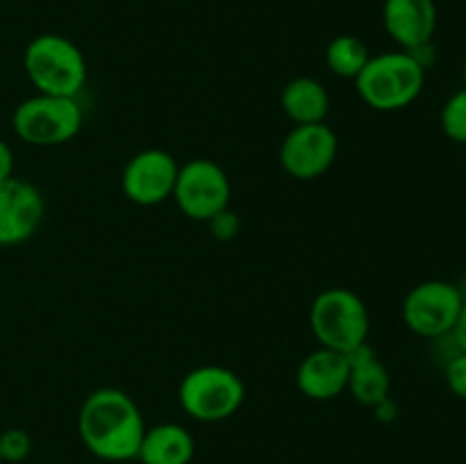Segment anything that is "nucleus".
I'll use <instances>...</instances> for the list:
<instances>
[{"mask_svg":"<svg viewBox=\"0 0 466 464\" xmlns=\"http://www.w3.org/2000/svg\"><path fill=\"white\" fill-rule=\"evenodd\" d=\"M435 0H385L382 3V25L390 39L400 45V50L423 48L432 44L437 30Z\"/></svg>","mask_w":466,"mask_h":464,"instance_id":"12","label":"nucleus"},{"mask_svg":"<svg viewBox=\"0 0 466 464\" xmlns=\"http://www.w3.org/2000/svg\"><path fill=\"white\" fill-rule=\"evenodd\" d=\"M369 48L360 36L339 35L328 44L326 64L332 76L344 77V80H355L362 73L369 62Z\"/></svg>","mask_w":466,"mask_h":464,"instance_id":"17","label":"nucleus"},{"mask_svg":"<svg viewBox=\"0 0 466 464\" xmlns=\"http://www.w3.org/2000/svg\"><path fill=\"white\" fill-rule=\"evenodd\" d=\"M360 98L376 112H399L410 107L426 86V66L408 50H390L369 57L355 77Z\"/></svg>","mask_w":466,"mask_h":464,"instance_id":"2","label":"nucleus"},{"mask_svg":"<svg viewBox=\"0 0 466 464\" xmlns=\"http://www.w3.org/2000/svg\"><path fill=\"white\" fill-rule=\"evenodd\" d=\"M462 305L464 296L460 285L449 280H423L405 296L403 321L414 335L441 339L451 335Z\"/></svg>","mask_w":466,"mask_h":464,"instance_id":"8","label":"nucleus"},{"mask_svg":"<svg viewBox=\"0 0 466 464\" xmlns=\"http://www.w3.org/2000/svg\"><path fill=\"white\" fill-rule=\"evenodd\" d=\"M349 359L350 371L346 391H350V396L367 408H378L380 403H385L390 398L391 378L376 350L364 344L358 350H353Z\"/></svg>","mask_w":466,"mask_h":464,"instance_id":"14","label":"nucleus"},{"mask_svg":"<svg viewBox=\"0 0 466 464\" xmlns=\"http://www.w3.org/2000/svg\"><path fill=\"white\" fill-rule=\"evenodd\" d=\"M208 226H209V230H212L214 239H218V241L235 239V237L239 235V230H241L239 217H237V214L232 212L230 207L223 209V212L217 214L214 218H209Z\"/></svg>","mask_w":466,"mask_h":464,"instance_id":"21","label":"nucleus"},{"mask_svg":"<svg viewBox=\"0 0 466 464\" xmlns=\"http://www.w3.org/2000/svg\"><path fill=\"white\" fill-rule=\"evenodd\" d=\"M309 328L319 346L350 355L369 344L371 317L362 296L346 287H330L312 300Z\"/></svg>","mask_w":466,"mask_h":464,"instance_id":"4","label":"nucleus"},{"mask_svg":"<svg viewBox=\"0 0 466 464\" xmlns=\"http://www.w3.org/2000/svg\"><path fill=\"white\" fill-rule=\"evenodd\" d=\"M177 159L164 148H144L127 159L121 173V189L130 203L153 207L173 196Z\"/></svg>","mask_w":466,"mask_h":464,"instance_id":"10","label":"nucleus"},{"mask_svg":"<svg viewBox=\"0 0 466 464\" xmlns=\"http://www.w3.org/2000/svg\"><path fill=\"white\" fill-rule=\"evenodd\" d=\"M146 421L130 394L116 387L91 391L77 412V435L82 444L105 462L137 459Z\"/></svg>","mask_w":466,"mask_h":464,"instance_id":"1","label":"nucleus"},{"mask_svg":"<svg viewBox=\"0 0 466 464\" xmlns=\"http://www.w3.org/2000/svg\"><path fill=\"white\" fill-rule=\"evenodd\" d=\"M46 200L39 187L23 177L0 182V246H18L32 239L44 223Z\"/></svg>","mask_w":466,"mask_h":464,"instance_id":"11","label":"nucleus"},{"mask_svg":"<svg viewBox=\"0 0 466 464\" xmlns=\"http://www.w3.org/2000/svg\"><path fill=\"white\" fill-rule=\"evenodd\" d=\"M280 107L294 126L323 123L330 114V94L317 77L300 76L282 86Z\"/></svg>","mask_w":466,"mask_h":464,"instance_id":"16","label":"nucleus"},{"mask_svg":"<svg viewBox=\"0 0 466 464\" xmlns=\"http://www.w3.org/2000/svg\"><path fill=\"white\" fill-rule=\"evenodd\" d=\"M196 455L194 435L173 421L146 428L137 459L141 464H189Z\"/></svg>","mask_w":466,"mask_h":464,"instance_id":"15","label":"nucleus"},{"mask_svg":"<svg viewBox=\"0 0 466 464\" xmlns=\"http://www.w3.org/2000/svg\"><path fill=\"white\" fill-rule=\"evenodd\" d=\"M349 355L319 346L300 359L296 368V387L312 400H332L349 387Z\"/></svg>","mask_w":466,"mask_h":464,"instance_id":"13","label":"nucleus"},{"mask_svg":"<svg viewBox=\"0 0 466 464\" xmlns=\"http://www.w3.org/2000/svg\"><path fill=\"white\" fill-rule=\"evenodd\" d=\"M32 453V437L23 428H9L0 432V459L3 462H23Z\"/></svg>","mask_w":466,"mask_h":464,"instance_id":"19","label":"nucleus"},{"mask_svg":"<svg viewBox=\"0 0 466 464\" xmlns=\"http://www.w3.org/2000/svg\"><path fill=\"white\" fill-rule=\"evenodd\" d=\"M246 385L232 368L203 364L191 368L177 385V400L187 417L200 423H218L239 412Z\"/></svg>","mask_w":466,"mask_h":464,"instance_id":"5","label":"nucleus"},{"mask_svg":"<svg viewBox=\"0 0 466 464\" xmlns=\"http://www.w3.org/2000/svg\"><path fill=\"white\" fill-rule=\"evenodd\" d=\"M14 176V150L5 139H0V182Z\"/></svg>","mask_w":466,"mask_h":464,"instance_id":"23","label":"nucleus"},{"mask_svg":"<svg viewBox=\"0 0 466 464\" xmlns=\"http://www.w3.org/2000/svg\"><path fill=\"white\" fill-rule=\"evenodd\" d=\"M462 77H464V86H466V57H464V71H462Z\"/></svg>","mask_w":466,"mask_h":464,"instance_id":"24","label":"nucleus"},{"mask_svg":"<svg viewBox=\"0 0 466 464\" xmlns=\"http://www.w3.org/2000/svg\"><path fill=\"white\" fill-rule=\"evenodd\" d=\"M337 155H339V136L326 121L294 126L278 150L282 171L303 182L317 180L330 171Z\"/></svg>","mask_w":466,"mask_h":464,"instance_id":"9","label":"nucleus"},{"mask_svg":"<svg viewBox=\"0 0 466 464\" xmlns=\"http://www.w3.org/2000/svg\"><path fill=\"white\" fill-rule=\"evenodd\" d=\"M446 385L451 394L458 396L460 400H466V353L455 350L453 358L446 362Z\"/></svg>","mask_w":466,"mask_h":464,"instance_id":"20","label":"nucleus"},{"mask_svg":"<svg viewBox=\"0 0 466 464\" xmlns=\"http://www.w3.org/2000/svg\"><path fill=\"white\" fill-rule=\"evenodd\" d=\"M232 185L221 164L208 157H196L180 164L176 189L171 198L191 221L208 223L230 207Z\"/></svg>","mask_w":466,"mask_h":464,"instance_id":"7","label":"nucleus"},{"mask_svg":"<svg viewBox=\"0 0 466 464\" xmlns=\"http://www.w3.org/2000/svg\"><path fill=\"white\" fill-rule=\"evenodd\" d=\"M82 114L77 98L68 96L35 94L21 100L12 114V127L18 139L36 148H55L76 139L82 130Z\"/></svg>","mask_w":466,"mask_h":464,"instance_id":"6","label":"nucleus"},{"mask_svg":"<svg viewBox=\"0 0 466 464\" xmlns=\"http://www.w3.org/2000/svg\"><path fill=\"white\" fill-rule=\"evenodd\" d=\"M0 464H3V459H0Z\"/></svg>","mask_w":466,"mask_h":464,"instance_id":"25","label":"nucleus"},{"mask_svg":"<svg viewBox=\"0 0 466 464\" xmlns=\"http://www.w3.org/2000/svg\"><path fill=\"white\" fill-rule=\"evenodd\" d=\"M449 337L453 339L455 350H460V353H466V298H464L462 309H460L458 321H455L453 330H451Z\"/></svg>","mask_w":466,"mask_h":464,"instance_id":"22","label":"nucleus"},{"mask_svg":"<svg viewBox=\"0 0 466 464\" xmlns=\"http://www.w3.org/2000/svg\"><path fill=\"white\" fill-rule=\"evenodd\" d=\"M23 71L36 94L68 98H77L89 77L82 50L68 36L55 32H44L25 45Z\"/></svg>","mask_w":466,"mask_h":464,"instance_id":"3","label":"nucleus"},{"mask_svg":"<svg viewBox=\"0 0 466 464\" xmlns=\"http://www.w3.org/2000/svg\"><path fill=\"white\" fill-rule=\"evenodd\" d=\"M440 126L446 139L453 144H466V86L449 96L440 112Z\"/></svg>","mask_w":466,"mask_h":464,"instance_id":"18","label":"nucleus"}]
</instances>
